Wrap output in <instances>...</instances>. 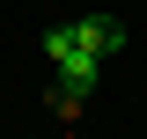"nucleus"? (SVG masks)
<instances>
[{
    "instance_id": "f03ea898",
    "label": "nucleus",
    "mask_w": 147,
    "mask_h": 139,
    "mask_svg": "<svg viewBox=\"0 0 147 139\" xmlns=\"http://www.w3.org/2000/svg\"><path fill=\"white\" fill-rule=\"evenodd\" d=\"M52 66H59V81H66V88H81V95H88L96 73H103V59H96V51H66V59H52Z\"/></svg>"
},
{
    "instance_id": "7ed1b4c3",
    "label": "nucleus",
    "mask_w": 147,
    "mask_h": 139,
    "mask_svg": "<svg viewBox=\"0 0 147 139\" xmlns=\"http://www.w3.org/2000/svg\"><path fill=\"white\" fill-rule=\"evenodd\" d=\"M66 51H81V44H74V22H59V29H44V59H66Z\"/></svg>"
},
{
    "instance_id": "f257e3e1",
    "label": "nucleus",
    "mask_w": 147,
    "mask_h": 139,
    "mask_svg": "<svg viewBox=\"0 0 147 139\" xmlns=\"http://www.w3.org/2000/svg\"><path fill=\"white\" fill-rule=\"evenodd\" d=\"M74 44H81V51H96V59H110L118 44H125V29H118L110 15H81V22H74Z\"/></svg>"
},
{
    "instance_id": "20e7f679",
    "label": "nucleus",
    "mask_w": 147,
    "mask_h": 139,
    "mask_svg": "<svg viewBox=\"0 0 147 139\" xmlns=\"http://www.w3.org/2000/svg\"><path fill=\"white\" fill-rule=\"evenodd\" d=\"M52 117H59V124H74V117H81V88H66V81H59V95H52Z\"/></svg>"
}]
</instances>
